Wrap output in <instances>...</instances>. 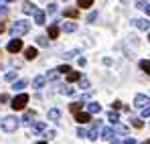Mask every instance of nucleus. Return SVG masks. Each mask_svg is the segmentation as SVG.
Here are the masks:
<instances>
[{
    "mask_svg": "<svg viewBox=\"0 0 150 144\" xmlns=\"http://www.w3.org/2000/svg\"><path fill=\"white\" fill-rule=\"evenodd\" d=\"M28 28H30V24L26 23V21H16V23L10 26V37H21V35H26L28 33Z\"/></svg>",
    "mask_w": 150,
    "mask_h": 144,
    "instance_id": "f257e3e1",
    "label": "nucleus"
},
{
    "mask_svg": "<svg viewBox=\"0 0 150 144\" xmlns=\"http://www.w3.org/2000/svg\"><path fill=\"white\" fill-rule=\"evenodd\" d=\"M26 104H28V96H26V94H21V96H16L10 101V108H12L14 112H21V110L26 108Z\"/></svg>",
    "mask_w": 150,
    "mask_h": 144,
    "instance_id": "f03ea898",
    "label": "nucleus"
},
{
    "mask_svg": "<svg viewBox=\"0 0 150 144\" xmlns=\"http://www.w3.org/2000/svg\"><path fill=\"white\" fill-rule=\"evenodd\" d=\"M0 126H2L4 132H14V130L18 128V118H14V116H6L4 120L0 122Z\"/></svg>",
    "mask_w": 150,
    "mask_h": 144,
    "instance_id": "7ed1b4c3",
    "label": "nucleus"
},
{
    "mask_svg": "<svg viewBox=\"0 0 150 144\" xmlns=\"http://www.w3.org/2000/svg\"><path fill=\"white\" fill-rule=\"evenodd\" d=\"M100 130H101V122L98 120L96 124H93V128L87 132V138H89V140H98V136H100Z\"/></svg>",
    "mask_w": 150,
    "mask_h": 144,
    "instance_id": "20e7f679",
    "label": "nucleus"
},
{
    "mask_svg": "<svg viewBox=\"0 0 150 144\" xmlns=\"http://www.w3.org/2000/svg\"><path fill=\"white\" fill-rule=\"evenodd\" d=\"M6 49H8V53H18V51L23 49V41H21V39H12Z\"/></svg>",
    "mask_w": 150,
    "mask_h": 144,
    "instance_id": "39448f33",
    "label": "nucleus"
},
{
    "mask_svg": "<svg viewBox=\"0 0 150 144\" xmlns=\"http://www.w3.org/2000/svg\"><path fill=\"white\" fill-rule=\"evenodd\" d=\"M75 120H77V124H87V122L91 120V116H89V112H77L75 114Z\"/></svg>",
    "mask_w": 150,
    "mask_h": 144,
    "instance_id": "423d86ee",
    "label": "nucleus"
},
{
    "mask_svg": "<svg viewBox=\"0 0 150 144\" xmlns=\"http://www.w3.org/2000/svg\"><path fill=\"white\" fill-rule=\"evenodd\" d=\"M146 104H150V99L146 96L138 94V96L134 97V106H136V108H146Z\"/></svg>",
    "mask_w": 150,
    "mask_h": 144,
    "instance_id": "0eeeda50",
    "label": "nucleus"
},
{
    "mask_svg": "<svg viewBox=\"0 0 150 144\" xmlns=\"http://www.w3.org/2000/svg\"><path fill=\"white\" fill-rule=\"evenodd\" d=\"M134 24H136L140 31H150V21L148 18H138V21H134Z\"/></svg>",
    "mask_w": 150,
    "mask_h": 144,
    "instance_id": "6e6552de",
    "label": "nucleus"
},
{
    "mask_svg": "<svg viewBox=\"0 0 150 144\" xmlns=\"http://www.w3.org/2000/svg\"><path fill=\"white\" fill-rule=\"evenodd\" d=\"M87 112H89V114H100L101 106H100V104H96V101H91V104H87Z\"/></svg>",
    "mask_w": 150,
    "mask_h": 144,
    "instance_id": "1a4fd4ad",
    "label": "nucleus"
},
{
    "mask_svg": "<svg viewBox=\"0 0 150 144\" xmlns=\"http://www.w3.org/2000/svg\"><path fill=\"white\" fill-rule=\"evenodd\" d=\"M33 14H35V23L37 24H45V12L43 10H35Z\"/></svg>",
    "mask_w": 150,
    "mask_h": 144,
    "instance_id": "9d476101",
    "label": "nucleus"
},
{
    "mask_svg": "<svg viewBox=\"0 0 150 144\" xmlns=\"http://www.w3.org/2000/svg\"><path fill=\"white\" fill-rule=\"evenodd\" d=\"M37 55H39V53H37V49H35V47H28V49L25 51V57L28 59V61H33V59H37Z\"/></svg>",
    "mask_w": 150,
    "mask_h": 144,
    "instance_id": "9b49d317",
    "label": "nucleus"
},
{
    "mask_svg": "<svg viewBox=\"0 0 150 144\" xmlns=\"http://www.w3.org/2000/svg\"><path fill=\"white\" fill-rule=\"evenodd\" d=\"M45 81H47V77H35V81H33V87H35V89H43Z\"/></svg>",
    "mask_w": 150,
    "mask_h": 144,
    "instance_id": "f8f14e48",
    "label": "nucleus"
},
{
    "mask_svg": "<svg viewBox=\"0 0 150 144\" xmlns=\"http://www.w3.org/2000/svg\"><path fill=\"white\" fill-rule=\"evenodd\" d=\"M63 14L69 16V18H77V16H79V6H77V8H67Z\"/></svg>",
    "mask_w": 150,
    "mask_h": 144,
    "instance_id": "ddd939ff",
    "label": "nucleus"
},
{
    "mask_svg": "<svg viewBox=\"0 0 150 144\" xmlns=\"http://www.w3.org/2000/svg\"><path fill=\"white\" fill-rule=\"evenodd\" d=\"M136 6H138L140 10H144V12H146V14L150 16V4H148V2H144V0H138V2H136Z\"/></svg>",
    "mask_w": 150,
    "mask_h": 144,
    "instance_id": "4468645a",
    "label": "nucleus"
},
{
    "mask_svg": "<svg viewBox=\"0 0 150 144\" xmlns=\"http://www.w3.org/2000/svg\"><path fill=\"white\" fill-rule=\"evenodd\" d=\"M79 77H81V73H79V71H69V73H67V81H69V83L79 81Z\"/></svg>",
    "mask_w": 150,
    "mask_h": 144,
    "instance_id": "2eb2a0df",
    "label": "nucleus"
},
{
    "mask_svg": "<svg viewBox=\"0 0 150 144\" xmlns=\"http://www.w3.org/2000/svg\"><path fill=\"white\" fill-rule=\"evenodd\" d=\"M25 87H26V81H25V79H18V81H14V85H12V89H14V92H23Z\"/></svg>",
    "mask_w": 150,
    "mask_h": 144,
    "instance_id": "dca6fc26",
    "label": "nucleus"
},
{
    "mask_svg": "<svg viewBox=\"0 0 150 144\" xmlns=\"http://www.w3.org/2000/svg\"><path fill=\"white\" fill-rule=\"evenodd\" d=\"M45 128H47V126H45L43 122H37V124L33 126V136H35V134H41V132H43Z\"/></svg>",
    "mask_w": 150,
    "mask_h": 144,
    "instance_id": "f3484780",
    "label": "nucleus"
},
{
    "mask_svg": "<svg viewBox=\"0 0 150 144\" xmlns=\"http://www.w3.org/2000/svg\"><path fill=\"white\" fill-rule=\"evenodd\" d=\"M114 134H116V132H114V128H105V130L101 132L103 140H112V138H114Z\"/></svg>",
    "mask_w": 150,
    "mask_h": 144,
    "instance_id": "a211bd4d",
    "label": "nucleus"
},
{
    "mask_svg": "<svg viewBox=\"0 0 150 144\" xmlns=\"http://www.w3.org/2000/svg\"><path fill=\"white\" fill-rule=\"evenodd\" d=\"M63 31L65 33H75L77 31V24L75 23H63Z\"/></svg>",
    "mask_w": 150,
    "mask_h": 144,
    "instance_id": "6ab92c4d",
    "label": "nucleus"
},
{
    "mask_svg": "<svg viewBox=\"0 0 150 144\" xmlns=\"http://www.w3.org/2000/svg\"><path fill=\"white\" fill-rule=\"evenodd\" d=\"M49 37L51 39H57V37H59V26H57V24H51L49 26Z\"/></svg>",
    "mask_w": 150,
    "mask_h": 144,
    "instance_id": "aec40b11",
    "label": "nucleus"
},
{
    "mask_svg": "<svg viewBox=\"0 0 150 144\" xmlns=\"http://www.w3.org/2000/svg\"><path fill=\"white\" fill-rule=\"evenodd\" d=\"M59 118H61V112H59V110H49V120L57 122Z\"/></svg>",
    "mask_w": 150,
    "mask_h": 144,
    "instance_id": "412c9836",
    "label": "nucleus"
},
{
    "mask_svg": "<svg viewBox=\"0 0 150 144\" xmlns=\"http://www.w3.org/2000/svg\"><path fill=\"white\" fill-rule=\"evenodd\" d=\"M93 4V0H77V6H79V10L81 8H89Z\"/></svg>",
    "mask_w": 150,
    "mask_h": 144,
    "instance_id": "4be33fe9",
    "label": "nucleus"
},
{
    "mask_svg": "<svg viewBox=\"0 0 150 144\" xmlns=\"http://www.w3.org/2000/svg\"><path fill=\"white\" fill-rule=\"evenodd\" d=\"M140 69L146 73V75H150V61H146V59H144V61H140Z\"/></svg>",
    "mask_w": 150,
    "mask_h": 144,
    "instance_id": "5701e85b",
    "label": "nucleus"
},
{
    "mask_svg": "<svg viewBox=\"0 0 150 144\" xmlns=\"http://www.w3.org/2000/svg\"><path fill=\"white\" fill-rule=\"evenodd\" d=\"M35 10H37V8H35V6H33L30 2H26L25 6H23V12H25V14H33Z\"/></svg>",
    "mask_w": 150,
    "mask_h": 144,
    "instance_id": "b1692460",
    "label": "nucleus"
},
{
    "mask_svg": "<svg viewBox=\"0 0 150 144\" xmlns=\"http://www.w3.org/2000/svg\"><path fill=\"white\" fill-rule=\"evenodd\" d=\"M114 132H118V134H128V128H126V126H120V124L116 122V128H114Z\"/></svg>",
    "mask_w": 150,
    "mask_h": 144,
    "instance_id": "393cba45",
    "label": "nucleus"
},
{
    "mask_svg": "<svg viewBox=\"0 0 150 144\" xmlns=\"http://www.w3.org/2000/svg\"><path fill=\"white\" fill-rule=\"evenodd\" d=\"M81 106H83V104H81V101H75V104H71V106H69V110H71V112H73V114H77V112H79V110H81Z\"/></svg>",
    "mask_w": 150,
    "mask_h": 144,
    "instance_id": "a878e982",
    "label": "nucleus"
},
{
    "mask_svg": "<svg viewBox=\"0 0 150 144\" xmlns=\"http://www.w3.org/2000/svg\"><path fill=\"white\" fill-rule=\"evenodd\" d=\"M130 122H132V126H134V128H138V130H140V128L144 126V122L138 120V118H130Z\"/></svg>",
    "mask_w": 150,
    "mask_h": 144,
    "instance_id": "bb28decb",
    "label": "nucleus"
},
{
    "mask_svg": "<svg viewBox=\"0 0 150 144\" xmlns=\"http://www.w3.org/2000/svg\"><path fill=\"white\" fill-rule=\"evenodd\" d=\"M79 87H81V89H89V81H87L85 77H79Z\"/></svg>",
    "mask_w": 150,
    "mask_h": 144,
    "instance_id": "cd10ccee",
    "label": "nucleus"
},
{
    "mask_svg": "<svg viewBox=\"0 0 150 144\" xmlns=\"http://www.w3.org/2000/svg\"><path fill=\"white\" fill-rule=\"evenodd\" d=\"M108 120L112 122V124H116V122L120 120V116H118V114H116V112H110V114H108Z\"/></svg>",
    "mask_w": 150,
    "mask_h": 144,
    "instance_id": "c85d7f7f",
    "label": "nucleus"
},
{
    "mask_svg": "<svg viewBox=\"0 0 150 144\" xmlns=\"http://www.w3.org/2000/svg\"><path fill=\"white\" fill-rule=\"evenodd\" d=\"M33 118H35V112H26L23 120H25V124H30V122H33Z\"/></svg>",
    "mask_w": 150,
    "mask_h": 144,
    "instance_id": "c756f323",
    "label": "nucleus"
},
{
    "mask_svg": "<svg viewBox=\"0 0 150 144\" xmlns=\"http://www.w3.org/2000/svg\"><path fill=\"white\" fill-rule=\"evenodd\" d=\"M57 71H59V73H65V75H67V73L71 71V67H69V65H59V67H57Z\"/></svg>",
    "mask_w": 150,
    "mask_h": 144,
    "instance_id": "7c9ffc66",
    "label": "nucleus"
},
{
    "mask_svg": "<svg viewBox=\"0 0 150 144\" xmlns=\"http://www.w3.org/2000/svg\"><path fill=\"white\" fill-rule=\"evenodd\" d=\"M61 94H63V96H73L75 89H73V87H63V89H61Z\"/></svg>",
    "mask_w": 150,
    "mask_h": 144,
    "instance_id": "2f4dec72",
    "label": "nucleus"
},
{
    "mask_svg": "<svg viewBox=\"0 0 150 144\" xmlns=\"http://www.w3.org/2000/svg\"><path fill=\"white\" fill-rule=\"evenodd\" d=\"M37 43H39L41 47H47V45H49V41H47L45 37H37Z\"/></svg>",
    "mask_w": 150,
    "mask_h": 144,
    "instance_id": "473e14b6",
    "label": "nucleus"
},
{
    "mask_svg": "<svg viewBox=\"0 0 150 144\" xmlns=\"http://www.w3.org/2000/svg\"><path fill=\"white\" fill-rule=\"evenodd\" d=\"M75 55H79V51H69V53H65V55H63V59H73Z\"/></svg>",
    "mask_w": 150,
    "mask_h": 144,
    "instance_id": "72a5a7b5",
    "label": "nucleus"
},
{
    "mask_svg": "<svg viewBox=\"0 0 150 144\" xmlns=\"http://www.w3.org/2000/svg\"><path fill=\"white\" fill-rule=\"evenodd\" d=\"M57 73H59L57 69H55V71H49V73H47V79H49V81H53V79H57Z\"/></svg>",
    "mask_w": 150,
    "mask_h": 144,
    "instance_id": "f704fd0d",
    "label": "nucleus"
},
{
    "mask_svg": "<svg viewBox=\"0 0 150 144\" xmlns=\"http://www.w3.org/2000/svg\"><path fill=\"white\" fill-rule=\"evenodd\" d=\"M142 118H150V106L142 108Z\"/></svg>",
    "mask_w": 150,
    "mask_h": 144,
    "instance_id": "c9c22d12",
    "label": "nucleus"
},
{
    "mask_svg": "<svg viewBox=\"0 0 150 144\" xmlns=\"http://www.w3.org/2000/svg\"><path fill=\"white\" fill-rule=\"evenodd\" d=\"M77 136H79V138H85V136H87V132H85L83 128H77Z\"/></svg>",
    "mask_w": 150,
    "mask_h": 144,
    "instance_id": "e433bc0d",
    "label": "nucleus"
},
{
    "mask_svg": "<svg viewBox=\"0 0 150 144\" xmlns=\"http://www.w3.org/2000/svg\"><path fill=\"white\" fill-rule=\"evenodd\" d=\"M14 77H16V71H8L6 73V79H8V81H12Z\"/></svg>",
    "mask_w": 150,
    "mask_h": 144,
    "instance_id": "4c0bfd02",
    "label": "nucleus"
},
{
    "mask_svg": "<svg viewBox=\"0 0 150 144\" xmlns=\"http://www.w3.org/2000/svg\"><path fill=\"white\" fill-rule=\"evenodd\" d=\"M96 18H98V12H91V14H89V16H87V23H93V21H96Z\"/></svg>",
    "mask_w": 150,
    "mask_h": 144,
    "instance_id": "58836bf2",
    "label": "nucleus"
},
{
    "mask_svg": "<svg viewBox=\"0 0 150 144\" xmlns=\"http://www.w3.org/2000/svg\"><path fill=\"white\" fill-rule=\"evenodd\" d=\"M0 101H2V104H6V101H10V97H8V94H2V96H0Z\"/></svg>",
    "mask_w": 150,
    "mask_h": 144,
    "instance_id": "ea45409f",
    "label": "nucleus"
},
{
    "mask_svg": "<svg viewBox=\"0 0 150 144\" xmlns=\"http://www.w3.org/2000/svg\"><path fill=\"white\" fill-rule=\"evenodd\" d=\"M55 10H57V4H51L49 8H47V12H49V14H53V12H55Z\"/></svg>",
    "mask_w": 150,
    "mask_h": 144,
    "instance_id": "a19ab883",
    "label": "nucleus"
},
{
    "mask_svg": "<svg viewBox=\"0 0 150 144\" xmlns=\"http://www.w3.org/2000/svg\"><path fill=\"white\" fill-rule=\"evenodd\" d=\"M112 108H114V110H120V108H122V101H114Z\"/></svg>",
    "mask_w": 150,
    "mask_h": 144,
    "instance_id": "79ce46f5",
    "label": "nucleus"
},
{
    "mask_svg": "<svg viewBox=\"0 0 150 144\" xmlns=\"http://www.w3.org/2000/svg\"><path fill=\"white\" fill-rule=\"evenodd\" d=\"M0 14H6V4H0Z\"/></svg>",
    "mask_w": 150,
    "mask_h": 144,
    "instance_id": "37998d69",
    "label": "nucleus"
},
{
    "mask_svg": "<svg viewBox=\"0 0 150 144\" xmlns=\"http://www.w3.org/2000/svg\"><path fill=\"white\" fill-rule=\"evenodd\" d=\"M124 144H136V140H134V138H128V140H126Z\"/></svg>",
    "mask_w": 150,
    "mask_h": 144,
    "instance_id": "c03bdc74",
    "label": "nucleus"
},
{
    "mask_svg": "<svg viewBox=\"0 0 150 144\" xmlns=\"http://www.w3.org/2000/svg\"><path fill=\"white\" fill-rule=\"evenodd\" d=\"M110 142H112V144H122V142H120V140H114V138H112Z\"/></svg>",
    "mask_w": 150,
    "mask_h": 144,
    "instance_id": "a18cd8bd",
    "label": "nucleus"
},
{
    "mask_svg": "<svg viewBox=\"0 0 150 144\" xmlns=\"http://www.w3.org/2000/svg\"><path fill=\"white\" fill-rule=\"evenodd\" d=\"M0 33H4V23H0Z\"/></svg>",
    "mask_w": 150,
    "mask_h": 144,
    "instance_id": "49530a36",
    "label": "nucleus"
},
{
    "mask_svg": "<svg viewBox=\"0 0 150 144\" xmlns=\"http://www.w3.org/2000/svg\"><path fill=\"white\" fill-rule=\"evenodd\" d=\"M37 144H47V140H41V142H37Z\"/></svg>",
    "mask_w": 150,
    "mask_h": 144,
    "instance_id": "de8ad7c7",
    "label": "nucleus"
},
{
    "mask_svg": "<svg viewBox=\"0 0 150 144\" xmlns=\"http://www.w3.org/2000/svg\"><path fill=\"white\" fill-rule=\"evenodd\" d=\"M142 144H150V140H146V142H142Z\"/></svg>",
    "mask_w": 150,
    "mask_h": 144,
    "instance_id": "09e8293b",
    "label": "nucleus"
},
{
    "mask_svg": "<svg viewBox=\"0 0 150 144\" xmlns=\"http://www.w3.org/2000/svg\"><path fill=\"white\" fill-rule=\"evenodd\" d=\"M6 2H12V0H6Z\"/></svg>",
    "mask_w": 150,
    "mask_h": 144,
    "instance_id": "8fccbe9b",
    "label": "nucleus"
},
{
    "mask_svg": "<svg viewBox=\"0 0 150 144\" xmlns=\"http://www.w3.org/2000/svg\"><path fill=\"white\" fill-rule=\"evenodd\" d=\"M148 41H150V35H148Z\"/></svg>",
    "mask_w": 150,
    "mask_h": 144,
    "instance_id": "3c124183",
    "label": "nucleus"
}]
</instances>
